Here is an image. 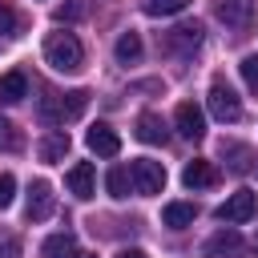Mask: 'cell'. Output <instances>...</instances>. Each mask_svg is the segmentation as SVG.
<instances>
[{
    "label": "cell",
    "instance_id": "11",
    "mask_svg": "<svg viewBox=\"0 0 258 258\" xmlns=\"http://www.w3.org/2000/svg\"><path fill=\"white\" fill-rule=\"evenodd\" d=\"M85 145H89L97 157H117V153H121V137H117L109 125H101V121L85 133Z\"/></svg>",
    "mask_w": 258,
    "mask_h": 258
},
{
    "label": "cell",
    "instance_id": "4",
    "mask_svg": "<svg viewBox=\"0 0 258 258\" xmlns=\"http://www.w3.org/2000/svg\"><path fill=\"white\" fill-rule=\"evenodd\" d=\"M165 48H169L173 56H194V52L202 48V24H198V20L177 24L173 32H165Z\"/></svg>",
    "mask_w": 258,
    "mask_h": 258
},
{
    "label": "cell",
    "instance_id": "3",
    "mask_svg": "<svg viewBox=\"0 0 258 258\" xmlns=\"http://www.w3.org/2000/svg\"><path fill=\"white\" fill-rule=\"evenodd\" d=\"M129 181H133V194L153 198V194L165 189V165H161V161H149V157H137V161L129 165Z\"/></svg>",
    "mask_w": 258,
    "mask_h": 258
},
{
    "label": "cell",
    "instance_id": "12",
    "mask_svg": "<svg viewBox=\"0 0 258 258\" xmlns=\"http://www.w3.org/2000/svg\"><path fill=\"white\" fill-rule=\"evenodd\" d=\"M24 97H28V77H24L20 69L4 73V77H0V105H16V101H24Z\"/></svg>",
    "mask_w": 258,
    "mask_h": 258
},
{
    "label": "cell",
    "instance_id": "16",
    "mask_svg": "<svg viewBox=\"0 0 258 258\" xmlns=\"http://www.w3.org/2000/svg\"><path fill=\"white\" fill-rule=\"evenodd\" d=\"M194 218H198V206H189V202H169L161 210V222L169 230H185V226H194Z\"/></svg>",
    "mask_w": 258,
    "mask_h": 258
},
{
    "label": "cell",
    "instance_id": "8",
    "mask_svg": "<svg viewBox=\"0 0 258 258\" xmlns=\"http://www.w3.org/2000/svg\"><path fill=\"white\" fill-rule=\"evenodd\" d=\"M64 185H69V194H73V198H81V202H85V198H93V194H97V169H93L89 161H77V165L64 173Z\"/></svg>",
    "mask_w": 258,
    "mask_h": 258
},
{
    "label": "cell",
    "instance_id": "14",
    "mask_svg": "<svg viewBox=\"0 0 258 258\" xmlns=\"http://www.w3.org/2000/svg\"><path fill=\"white\" fill-rule=\"evenodd\" d=\"M40 254L44 258H81V246H77V234H52L44 246H40Z\"/></svg>",
    "mask_w": 258,
    "mask_h": 258
},
{
    "label": "cell",
    "instance_id": "2",
    "mask_svg": "<svg viewBox=\"0 0 258 258\" xmlns=\"http://www.w3.org/2000/svg\"><path fill=\"white\" fill-rule=\"evenodd\" d=\"M85 105H89V93H85V89H73V93H48V97H40V121H48V125H64V121L81 117Z\"/></svg>",
    "mask_w": 258,
    "mask_h": 258
},
{
    "label": "cell",
    "instance_id": "29",
    "mask_svg": "<svg viewBox=\"0 0 258 258\" xmlns=\"http://www.w3.org/2000/svg\"><path fill=\"white\" fill-rule=\"evenodd\" d=\"M81 258H97V254H81Z\"/></svg>",
    "mask_w": 258,
    "mask_h": 258
},
{
    "label": "cell",
    "instance_id": "9",
    "mask_svg": "<svg viewBox=\"0 0 258 258\" xmlns=\"http://www.w3.org/2000/svg\"><path fill=\"white\" fill-rule=\"evenodd\" d=\"M218 20H222L226 28L246 32V28L254 24V4H250V0H222V4H218Z\"/></svg>",
    "mask_w": 258,
    "mask_h": 258
},
{
    "label": "cell",
    "instance_id": "24",
    "mask_svg": "<svg viewBox=\"0 0 258 258\" xmlns=\"http://www.w3.org/2000/svg\"><path fill=\"white\" fill-rule=\"evenodd\" d=\"M16 198V177L12 173H0V210H8Z\"/></svg>",
    "mask_w": 258,
    "mask_h": 258
},
{
    "label": "cell",
    "instance_id": "27",
    "mask_svg": "<svg viewBox=\"0 0 258 258\" xmlns=\"http://www.w3.org/2000/svg\"><path fill=\"white\" fill-rule=\"evenodd\" d=\"M16 254H20V242L16 238H4L0 242V258H16Z\"/></svg>",
    "mask_w": 258,
    "mask_h": 258
},
{
    "label": "cell",
    "instance_id": "7",
    "mask_svg": "<svg viewBox=\"0 0 258 258\" xmlns=\"http://www.w3.org/2000/svg\"><path fill=\"white\" fill-rule=\"evenodd\" d=\"M173 125H177V133H181L185 141H202V137H206V117H202V109H198L194 101H181V105H177Z\"/></svg>",
    "mask_w": 258,
    "mask_h": 258
},
{
    "label": "cell",
    "instance_id": "23",
    "mask_svg": "<svg viewBox=\"0 0 258 258\" xmlns=\"http://www.w3.org/2000/svg\"><path fill=\"white\" fill-rule=\"evenodd\" d=\"M16 28H20V20H16V12L0 0V36H16Z\"/></svg>",
    "mask_w": 258,
    "mask_h": 258
},
{
    "label": "cell",
    "instance_id": "5",
    "mask_svg": "<svg viewBox=\"0 0 258 258\" xmlns=\"http://www.w3.org/2000/svg\"><path fill=\"white\" fill-rule=\"evenodd\" d=\"M210 113H214L218 121H238V117H242V101H238V93H234L226 81H214V85H210Z\"/></svg>",
    "mask_w": 258,
    "mask_h": 258
},
{
    "label": "cell",
    "instance_id": "15",
    "mask_svg": "<svg viewBox=\"0 0 258 258\" xmlns=\"http://www.w3.org/2000/svg\"><path fill=\"white\" fill-rule=\"evenodd\" d=\"M137 137H141L145 145H165L169 133H165V121H161L157 113H141V117H137Z\"/></svg>",
    "mask_w": 258,
    "mask_h": 258
},
{
    "label": "cell",
    "instance_id": "18",
    "mask_svg": "<svg viewBox=\"0 0 258 258\" xmlns=\"http://www.w3.org/2000/svg\"><path fill=\"white\" fill-rule=\"evenodd\" d=\"M238 246H242V238H238L234 230H222V234H214V238L206 242V254H210V258H222V254H234Z\"/></svg>",
    "mask_w": 258,
    "mask_h": 258
},
{
    "label": "cell",
    "instance_id": "21",
    "mask_svg": "<svg viewBox=\"0 0 258 258\" xmlns=\"http://www.w3.org/2000/svg\"><path fill=\"white\" fill-rule=\"evenodd\" d=\"M185 4H189V0H145L141 8H145L149 16H177V12H185Z\"/></svg>",
    "mask_w": 258,
    "mask_h": 258
},
{
    "label": "cell",
    "instance_id": "28",
    "mask_svg": "<svg viewBox=\"0 0 258 258\" xmlns=\"http://www.w3.org/2000/svg\"><path fill=\"white\" fill-rule=\"evenodd\" d=\"M117 258H145V250H137V246H133V250H121Z\"/></svg>",
    "mask_w": 258,
    "mask_h": 258
},
{
    "label": "cell",
    "instance_id": "17",
    "mask_svg": "<svg viewBox=\"0 0 258 258\" xmlns=\"http://www.w3.org/2000/svg\"><path fill=\"white\" fill-rule=\"evenodd\" d=\"M60 157H69V133L64 129H56V133H48L44 141H40V161H60Z\"/></svg>",
    "mask_w": 258,
    "mask_h": 258
},
{
    "label": "cell",
    "instance_id": "26",
    "mask_svg": "<svg viewBox=\"0 0 258 258\" xmlns=\"http://www.w3.org/2000/svg\"><path fill=\"white\" fill-rule=\"evenodd\" d=\"M81 12H85V4H81V0H77V4H69V8L60 4V8H56V20H77Z\"/></svg>",
    "mask_w": 258,
    "mask_h": 258
},
{
    "label": "cell",
    "instance_id": "13",
    "mask_svg": "<svg viewBox=\"0 0 258 258\" xmlns=\"http://www.w3.org/2000/svg\"><path fill=\"white\" fill-rule=\"evenodd\" d=\"M181 181H185L189 189H206V185H214V181H218V169H214L210 161H202V157H198V161H189V165L181 169Z\"/></svg>",
    "mask_w": 258,
    "mask_h": 258
},
{
    "label": "cell",
    "instance_id": "25",
    "mask_svg": "<svg viewBox=\"0 0 258 258\" xmlns=\"http://www.w3.org/2000/svg\"><path fill=\"white\" fill-rule=\"evenodd\" d=\"M16 145H20V137H16V129H12V125H8L4 117H0V149H4V153H12Z\"/></svg>",
    "mask_w": 258,
    "mask_h": 258
},
{
    "label": "cell",
    "instance_id": "6",
    "mask_svg": "<svg viewBox=\"0 0 258 258\" xmlns=\"http://www.w3.org/2000/svg\"><path fill=\"white\" fill-rule=\"evenodd\" d=\"M254 210H258L254 189H238V194H230V198L218 206V218H222V222H230V226H238V222H250V218H254Z\"/></svg>",
    "mask_w": 258,
    "mask_h": 258
},
{
    "label": "cell",
    "instance_id": "10",
    "mask_svg": "<svg viewBox=\"0 0 258 258\" xmlns=\"http://www.w3.org/2000/svg\"><path fill=\"white\" fill-rule=\"evenodd\" d=\"M52 210H56L52 185L48 181H32V189H28V222H44V218H52Z\"/></svg>",
    "mask_w": 258,
    "mask_h": 258
},
{
    "label": "cell",
    "instance_id": "20",
    "mask_svg": "<svg viewBox=\"0 0 258 258\" xmlns=\"http://www.w3.org/2000/svg\"><path fill=\"white\" fill-rule=\"evenodd\" d=\"M141 56V36L137 32H121V40H117V60L121 64H133Z\"/></svg>",
    "mask_w": 258,
    "mask_h": 258
},
{
    "label": "cell",
    "instance_id": "19",
    "mask_svg": "<svg viewBox=\"0 0 258 258\" xmlns=\"http://www.w3.org/2000/svg\"><path fill=\"white\" fill-rule=\"evenodd\" d=\"M105 185H109V198H129V189H133V181H129V169L125 165H113L109 169V177H105Z\"/></svg>",
    "mask_w": 258,
    "mask_h": 258
},
{
    "label": "cell",
    "instance_id": "1",
    "mask_svg": "<svg viewBox=\"0 0 258 258\" xmlns=\"http://www.w3.org/2000/svg\"><path fill=\"white\" fill-rule=\"evenodd\" d=\"M44 60H48L56 73H77V69L85 64V48H81V40H77L73 32H52V36L44 40Z\"/></svg>",
    "mask_w": 258,
    "mask_h": 258
},
{
    "label": "cell",
    "instance_id": "22",
    "mask_svg": "<svg viewBox=\"0 0 258 258\" xmlns=\"http://www.w3.org/2000/svg\"><path fill=\"white\" fill-rule=\"evenodd\" d=\"M238 69H242V81H246V89H250V93H258V52H254V56H246Z\"/></svg>",
    "mask_w": 258,
    "mask_h": 258
}]
</instances>
